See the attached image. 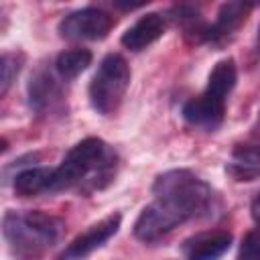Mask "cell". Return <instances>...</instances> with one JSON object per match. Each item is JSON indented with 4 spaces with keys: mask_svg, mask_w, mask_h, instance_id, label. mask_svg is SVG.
I'll return each instance as SVG.
<instances>
[{
    "mask_svg": "<svg viewBox=\"0 0 260 260\" xmlns=\"http://www.w3.org/2000/svg\"><path fill=\"white\" fill-rule=\"evenodd\" d=\"M152 195L154 201L134 221V236L144 244L158 242L177 225L205 217L215 207L211 185L187 169H173L158 175L152 183Z\"/></svg>",
    "mask_w": 260,
    "mask_h": 260,
    "instance_id": "1",
    "label": "cell"
},
{
    "mask_svg": "<svg viewBox=\"0 0 260 260\" xmlns=\"http://www.w3.org/2000/svg\"><path fill=\"white\" fill-rule=\"evenodd\" d=\"M116 162V152L102 138H83L69 148L61 165L53 171L51 193L67 189H79L89 193L102 189L114 179Z\"/></svg>",
    "mask_w": 260,
    "mask_h": 260,
    "instance_id": "2",
    "label": "cell"
},
{
    "mask_svg": "<svg viewBox=\"0 0 260 260\" xmlns=\"http://www.w3.org/2000/svg\"><path fill=\"white\" fill-rule=\"evenodd\" d=\"M65 223L41 209L14 211L2 217V236L16 260H41L61 238Z\"/></svg>",
    "mask_w": 260,
    "mask_h": 260,
    "instance_id": "3",
    "label": "cell"
},
{
    "mask_svg": "<svg viewBox=\"0 0 260 260\" xmlns=\"http://www.w3.org/2000/svg\"><path fill=\"white\" fill-rule=\"evenodd\" d=\"M238 79L234 59H221L213 65L205 89L183 104V118L199 130H215L225 118V102Z\"/></svg>",
    "mask_w": 260,
    "mask_h": 260,
    "instance_id": "4",
    "label": "cell"
},
{
    "mask_svg": "<svg viewBox=\"0 0 260 260\" xmlns=\"http://www.w3.org/2000/svg\"><path fill=\"white\" fill-rule=\"evenodd\" d=\"M128 85H130V67L126 59L118 53L106 55L100 61L98 71L93 73L89 83L91 108L102 116H112L124 102Z\"/></svg>",
    "mask_w": 260,
    "mask_h": 260,
    "instance_id": "5",
    "label": "cell"
},
{
    "mask_svg": "<svg viewBox=\"0 0 260 260\" xmlns=\"http://www.w3.org/2000/svg\"><path fill=\"white\" fill-rule=\"evenodd\" d=\"M114 24L116 20L110 12L95 6H87L65 14L57 30L67 41H100L108 37Z\"/></svg>",
    "mask_w": 260,
    "mask_h": 260,
    "instance_id": "6",
    "label": "cell"
},
{
    "mask_svg": "<svg viewBox=\"0 0 260 260\" xmlns=\"http://www.w3.org/2000/svg\"><path fill=\"white\" fill-rule=\"evenodd\" d=\"M61 77L47 69H39L28 81V104L39 116H57L67 110Z\"/></svg>",
    "mask_w": 260,
    "mask_h": 260,
    "instance_id": "7",
    "label": "cell"
},
{
    "mask_svg": "<svg viewBox=\"0 0 260 260\" xmlns=\"http://www.w3.org/2000/svg\"><path fill=\"white\" fill-rule=\"evenodd\" d=\"M120 223H122V215L120 213H110L108 217L100 219L98 223L89 225L83 234L73 238L67 244V248L59 254L57 260H81V258L89 256L91 252L102 248L112 236H116V232L120 230Z\"/></svg>",
    "mask_w": 260,
    "mask_h": 260,
    "instance_id": "8",
    "label": "cell"
},
{
    "mask_svg": "<svg viewBox=\"0 0 260 260\" xmlns=\"http://www.w3.org/2000/svg\"><path fill=\"white\" fill-rule=\"evenodd\" d=\"M252 12V4L246 2H225L217 10V16L211 24H207L205 43L213 47H221L240 30V26L248 20Z\"/></svg>",
    "mask_w": 260,
    "mask_h": 260,
    "instance_id": "9",
    "label": "cell"
},
{
    "mask_svg": "<svg viewBox=\"0 0 260 260\" xmlns=\"http://www.w3.org/2000/svg\"><path fill=\"white\" fill-rule=\"evenodd\" d=\"M232 234L225 230L199 232L183 242L185 260H219L232 246Z\"/></svg>",
    "mask_w": 260,
    "mask_h": 260,
    "instance_id": "10",
    "label": "cell"
},
{
    "mask_svg": "<svg viewBox=\"0 0 260 260\" xmlns=\"http://www.w3.org/2000/svg\"><path fill=\"white\" fill-rule=\"evenodd\" d=\"M167 30V16L158 14V12H146L144 16H140L120 39V43L128 49V51H142L146 47H150L154 41H158Z\"/></svg>",
    "mask_w": 260,
    "mask_h": 260,
    "instance_id": "11",
    "label": "cell"
},
{
    "mask_svg": "<svg viewBox=\"0 0 260 260\" xmlns=\"http://www.w3.org/2000/svg\"><path fill=\"white\" fill-rule=\"evenodd\" d=\"M53 171L49 167H30L16 173L12 181V189L18 197H35L41 193H49L53 189Z\"/></svg>",
    "mask_w": 260,
    "mask_h": 260,
    "instance_id": "12",
    "label": "cell"
},
{
    "mask_svg": "<svg viewBox=\"0 0 260 260\" xmlns=\"http://www.w3.org/2000/svg\"><path fill=\"white\" fill-rule=\"evenodd\" d=\"M225 171L236 181H252L260 177V144H238Z\"/></svg>",
    "mask_w": 260,
    "mask_h": 260,
    "instance_id": "13",
    "label": "cell"
},
{
    "mask_svg": "<svg viewBox=\"0 0 260 260\" xmlns=\"http://www.w3.org/2000/svg\"><path fill=\"white\" fill-rule=\"evenodd\" d=\"M91 51L87 49H69L57 55L53 67L63 81H71L91 65Z\"/></svg>",
    "mask_w": 260,
    "mask_h": 260,
    "instance_id": "14",
    "label": "cell"
},
{
    "mask_svg": "<svg viewBox=\"0 0 260 260\" xmlns=\"http://www.w3.org/2000/svg\"><path fill=\"white\" fill-rule=\"evenodd\" d=\"M22 67V55L18 53H4L0 59V69H2V81H0V95H6L10 85L14 83L18 71Z\"/></svg>",
    "mask_w": 260,
    "mask_h": 260,
    "instance_id": "15",
    "label": "cell"
},
{
    "mask_svg": "<svg viewBox=\"0 0 260 260\" xmlns=\"http://www.w3.org/2000/svg\"><path fill=\"white\" fill-rule=\"evenodd\" d=\"M236 260H260V228L248 232L242 238Z\"/></svg>",
    "mask_w": 260,
    "mask_h": 260,
    "instance_id": "16",
    "label": "cell"
},
{
    "mask_svg": "<svg viewBox=\"0 0 260 260\" xmlns=\"http://www.w3.org/2000/svg\"><path fill=\"white\" fill-rule=\"evenodd\" d=\"M250 211H252V217H254V221L260 225V191L254 195V199H252V205H250Z\"/></svg>",
    "mask_w": 260,
    "mask_h": 260,
    "instance_id": "17",
    "label": "cell"
},
{
    "mask_svg": "<svg viewBox=\"0 0 260 260\" xmlns=\"http://www.w3.org/2000/svg\"><path fill=\"white\" fill-rule=\"evenodd\" d=\"M258 51H260V26H258Z\"/></svg>",
    "mask_w": 260,
    "mask_h": 260,
    "instance_id": "18",
    "label": "cell"
}]
</instances>
